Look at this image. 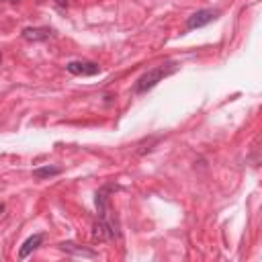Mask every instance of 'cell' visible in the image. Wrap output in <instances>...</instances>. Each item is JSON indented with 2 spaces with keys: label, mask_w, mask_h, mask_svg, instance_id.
<instances>
[{
  "label": "cell",
  "mask_w": 262,
  "mask_h": 262,
  "mask_svg": "<svg viewBox=\"0 0 262 262\" xmlns=\"http://www.w3.org/2000/svg\"><path fill=\"white\" fill-rule=\"evenodd\" d=\"M41 242H43V233H35V235H31V237L20 246V250H18V258L25 260L33 250H37V248L41 246Z\"/></svg>",
  "instance_id": "8992f818"
},
{
  "label": "cell",
  "mask_w": 262,
  "mask_h": 262,
  "mask_svg": "<svg viewBox=\"0 0 262 262\" xmlns=\"http://www.w3.org/2000/svg\"><path fill=\"white\" fill-rule=\"evenodd\" d=\"M51 35H53V31H51L49 27H27V29L23 31V39L33 41V43L45 41V39H49Z\"/></svg>",
  "instance_id": "277c9868"
},
{
  "label": "cell",
  "mask_w": 262,
  "mask_h": 262,
  "mask_svg": "<svg viewBox=\"0 0 262 262\" xmlns=\"http://www.w3.org/2000/svg\"><path fill=\"white\" fill-rule=\"evenodd\" d=\"M66 70L74 76H96L100 72V66L96 61H70L66 63Z\"/></svg>",
  "instance_id": "3957f363"
},
{
  "label": "cell",
  "mask_w": 262,
  "mask_h": 262,
  "mask_svg": "<svg viewBox=\"0 0 262 262\" xmlns=\"http://www.w3.org/2000/svg\"><path fill=\"white\" fill-rule=\"evenodd\" d=\"M217 16H219V10H215V8L196 10V12H192V14L186 18V29H190V31H192V29H201V27L213 23Z\"/></svg>",
  "instance_id": "7a4b0ae2"
},
{
  "label": "cell",
  "mask_w": 262,
  "mask_h": 262,
  "mask_svg": "<svg viewBox=\"0 0 262 262\" xmlns=\"http://www.w3.org/2000/svg\"><path fill=\"white\" fill-rule=\"evenodd\" d=\"M2 211H4V205H2V203H0V213H2Z\"/></svg>",
  "instance_id": "ba28073f"
},
{
  "label": "cell",
  "mask_w": 262,
  "mask_h": 262,
  "mask_svg": "<svg viewBox=\"0 0 262 262\" xmlns=\"http://www.w3.org/2000/svg\"><path fill=\"white\" fill-rule=\"evenodd\" d=\"M59 250L66 252V254H72V256H84V258H96V252L90 250V248H84V246H78L74 242H61L59 244Z\"/></svg>",
  "instance_id": "5b68a950"
},
{
  "label": "cell",
  "mask_w": 262,
  "mask_h": 262,
  "mask_svg": "<svg viewBox=\"0 0 262 262\" xmlns=\"http://www.w3.org/2000/svg\"><path fill=\"white\" fill-rule=\"evenodd\" d=\"M57 174H61L59 166H41V168L33 170V176L37 180H45V178H51V176H57Z\"/></svg>",
  "instance_id": "52a82bcc"
},
{
  "label": "cell",
  "mask_w": 262,
  "mask_h": 262,
  "mask_svg": "<svg viewBox=\"0 0 262 262\" xmlns=\"http://www.w3.org/2000/svg\"><path fill=\"white\" fill-rule=\"evenodd\" d=\"M176 70H178V63H176V61H166V63H162V66H156V68L147 70L145 74H141V76L137 78V82H135V86H133V92H135V94H143V92L151 90L154 86H158V82H162L166 76L174 74Z\"/></svg>",
  "instance_id": "6da1fadb"
}]
</instances>
